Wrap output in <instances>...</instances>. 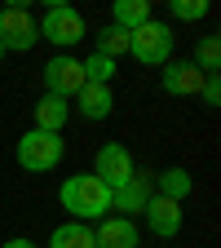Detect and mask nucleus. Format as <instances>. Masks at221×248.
<instances>
[{
  "instance_id": "obj_2",
  "label": "nucleus",
  "mask_w": 221,
  "mask_h": 248,
  "mask_svg": "<svg viewBox=\"0 0 221 248\" xmlns=\"http://www.w3.org/2000/svg\"><path fill=\"white\" fill-rule=\"evenodd\" d=\"M129 53L137 62H146V67H164V62H173V31L164 22H142L129 31Z\"/></svg>"
},
{
  "instance_id": "obj_21",
  "label": "nucleus",
  "mask_w": 221,
  "mask_h": 248,
  "mask_svg": "<svg viewBox=\"0 0 221 248\" xmlns=\"http://www.w3.org/2000/svg\"><path fill=\"white\" fill-rule=\"evenodd\" d=\"M199 98H204L208 107H217V102H221V80H217V76H208V80H204V93H199Z\"/></svg>"
},
{
  "instance_id": "obj_19",
  "label": "nucleus",
  "mask_w": 221,
  "mask_h": 248,
  "mask_svg": "<svg viewBox=\"0 0 221 248\" xmlns=\"http://www.w3.org/2000/svg\"><path fill=\"white\" fill-rule=\"evenodd\" d=\"M195 67H199L204 76H217V67H221V45H217L212 36L199 45V62H195Z\"/></svg>"
},
{
  "instance_id": "obj_20",
  "label": "nucleus",
  "mask_w": 221,
  "mask_h": 248,
  "mask_svg": "<svg viewBox=\"0 0 221 248\" xmlns=\"http://www.w3.org/2000/svg\"><path fill=\"white\" fill-rule=\"evenodd\" d=\"M173 14L186 18V22H195V18L208 14V0H173Z\"/></svg>"
},
{
  "instance_id": "obj_14",
  "label": "nucleus",
  "mask_w": 221,
  "mask_h": 248,
  "mask_svg": "<svg viewBox=\"0 0 221 248\" xmlns=\"http://www.w3.org/2000/svg\"><path fill=\"white\" fill-rule=\"evenodd\" d=\"M150 18H155L150 14V0H115V27L133 31V27L150 22Z\"/></svg>"
},
{
  "instance_id": "obj_12",
  "label": "nucleus",
  "mask_w": 221,
  "mask_h": 248,
  "mask_svg": "<svg viewBox=\"0 0 221 248\" xmlns=\"http://www.w3.org/2000/svg\"><path fill=\"white\" fill-rule=\"evenodd\" d=\"M150 195H155V191H150V182H146V177H129L119 191H111V208L129 217V213H142Z\"/></svg>"
},
{
  "instance_id": "obj_5",
  "label": "nucleus",
  "mask_w": 221,
  "mask_h": 248,
  "mask_svg": "<svg viewBox=\"0 0 221 248\" xmlns=\"http://www.w3.org/2000/svg\"><path fill=\"white\" fill-rule=\"evenodd\" d=\"M93 177H102V182L111 186V191H119V186L129 182V177H137V173H133V155L124 151L119 142H106V146L98 151V164H93Z\"/></svg>"
},
{
  "instance_id": "obj_18",
  "label": "nucleus",
  "mask_w": 221,
  "mask_h": 248,
  "mask_svg": "<svg viewBox=\"0 0 221 248\" xmlns=\"http://www.w3.org/2000/svg\"><path fill=\"white\" fill-rule=\"evenodd\" d=\"M80 67H84V80H93V84H111L115 80V62L102 58V53H93L88 62H80Z\"/></svg>"
},
{
  "instance_id": "obj_9",
  "label": "nucleus",
  "mask_w": 221,
  "mask_h": 248,
  "mask_svg": "<svg viewBox=\"0 0 221 248\" xmlns=\"http://www.w3.org/2000/svg\"><path fill=\"white\" fill-rule=\"evenodd\" d=\"M142 213H146V226H150L155 235H177V231H181V204H177V200L150 195Z\"/></svg>"
},
{
  "instance_id": "obj_3",
  "label": "nucleus",
  "mask_w": 221,
  "mask_h": 248,
  "mask_svg": "<svg viewBox=\"0 0 221 248\" xmlns=\"http://www.w3.org/2000/svg\"><path fill=\"white\" fill-rule=\"evenodd\" d=\"M62 133H40V129H31L27 138H18V164L27 173H49L58 160H62Z\"/></svg>"
},
{
  "instance_id": "obj_11",
  "label": "nucleus",
  "mask_w": 221,
  "mask_h": 248,
  "mask_svg": "<svg viewBox=\"0 0 221 248\" xmlns=\"http://www.w3.org/2000/svg\"><path fill=\"white\" fill-rule=\"evenodd\" d=\"M75 102H80V115H84V120H106L111 107H115V93H111V84L84 80V89L75 93Z\"/></svg>"
},
{
  "instance_id": "obj_22",
  "label": "nucleus",
  "mask_w": 221,
  "mask_h": 248,
  "mask_svg": "<svg viewBox=\"0 0 221 248\" xmlns=\"http://www.w3.org/2000/svg\"><path fill=\"white\" fill-rule=\"evenodd\" d=\"M5 248H36V244H31V239H9Z\"/></svg>"
},
{
  "instance_id": "obj_16",
  "label": "nucleus",
  "mask_w": 221,
  "mask_h": 248,
  "mask_svg": "<svg viewBox=\"0 0 221 248\" xmlns=\"http://www.w3.org/2000/svg\"><path fill=\"white\" fill-rule=\"evenodd\" d=\"M191 186H195V177L186 173V169H168V173L160 177V195H164V200H177V204H181L186 195H191Z\"/></svg>"
},
{
  "instance_id": "obj_4",
  "label": "nucleus",
  "mask_w": 221,
  "mask_h": 248,
  "mask_svg": "<svg viewBox=\"0 0 221 248\" xmlns=\"http://www.w3.org/2000/svg\"><path fill=\"white\" fill-rule=\"evenodd\" d=\"M36 36H44V40H53V45H62V49H71V45L84 40V18H80L71 5H49L44 27L36 31Z\"/></svg>"
},
{
  "instance_id": "obj_7",
  "label": "nucleus",
  "mask_w": 221,
  "mask_h": 248,
  "mask_svg": "<svg viewBox=\"0 0 221 248\" xmlns=\"http://www.w3.org/2000/svg\"><path fill=\"white\" fill-rule=\"evenodd\" d=\"M44 84H49V93L53 98H67V93H80L84 89V67L75 58H49V67H44Z\"/></svg>"
},
{
  "instance_id": "obj_13",
  "label": "nucleus",
  "mask_w": 221,
  "mask_h": 248,
  "mask_svg": "<svg viewBox=\"0 0 221 248\" xmlns=\"http://www.w3.org/2000/svg\"><path fill=\"white\" fill-rule=\"evenodd\" d=\"M67 115H71L67 98H53V93H44V98L36 102V129H40V133H62Z\"/></svg>"
},
{
  "instance_id": "obj_17",
  "label": "nucleus",
  "mask_w": 221,
  "mask_h": 248,
  "mask_svg": "<svg viewBox=\"0 0 221 248\" xmlns=\"http://www.w3.org/2000/svg\"><path fill=\"white\" fill-rule=\"evenodd\" d=\"M124 49H129V31H124V27H115V22H111V27H102V31H98V53H102V58H111V62H115Z\"/></svg>"
},
{
  "instance_id": "obj_23",
  "label": "nucleus",
  "mask_w": 221,
  "mask_h": 248,
  "mask_svg": "<svg viewBox=\"0 0 221 248\" xmlns=\"http://www.w3.org/2000/svg\"><path fill=\"white\" fill-rule=\"evenodd\" d=\"M0 58H5V49H0Z\"/></svg>"
},
{
  "instance_id": "obj_10",
  "label": "nucleus",
  "mask_w": 221,
  "mask_h": 248,
  "mask_svg": "<svg viewBox=\"0 0 221 248\" xmlns=\"http://www.w3.org/2000/svg\"><path fill=\"white\" fill-rule=\"evenodd\" d=\"M93 248H137V226L129 217H102V226L93 231Z\"/></svg>"
},
{
  "instance_id": "obj_1",
  "label": "nucleus",
  "mask_w": 221,
  "mask_h": 248,
  "mask_svg": "<svg viewBox=\"0 0 221 248\" xmlns=\"http://www.w3.org/2000/svg\"><path fill=\"white\" fill-rule=\"evenodd\" d=\"M62 208L75 213V217H102L111 213V186L93 173H80V177H67L62 182Z\"/></svg>"
},
{
  "instance_id": "obj_6",
  "label": "nucleus",
  "mask_w": 221,
  "mask_h": 248,
  "mask_svg": "<svg viewBox=\"0 0 221 248\" xmlns=\"http://www.w3.org/2000/svg\"><path fill=\"white\" fill-rule=\"evenodd\" d=\"M36 40H40V36H36V22H31L27 9H0V49L27 53Z\"/></svg>"
},
{
  "instance_id": "obj_15",
  "label": "nucleus",
  "mask_w": 221,
  "mask_h": 248,
  "mask_svg": "<svg viewBox=\"0 0 221 248\" xmlns=\"http://www.w3.org/2000/svg\"><path fill=\"white\" fill-rule=\"evenodd\" d=\"M49 248H93V231L84 222H67V226H58Z\"/></svg>"
},
{
  "instance_id": "obj_8",
  "label": "nucleus",
  "mask_w": 221,
  "mask_h": 248,
  "mask_svg": "<svg viewBox=\"0 0 221 248\" xmlns=\"http://www.w3.org/2000/svg\"><path fill=\"white\" fill-rule=\"evenodd\" d=\"M204 80L208 76L195 62H164V89L173 98H195V93H204Z\"/></svg>"
}]
</instances>
